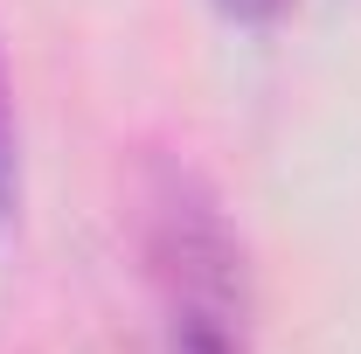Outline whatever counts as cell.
Returning <instances> with one entry per match:
<instances>
[{"mask_svg":"<svg viewBox=\"0 0 361 354\" xmlns=\"http://www.w3.org/2000/svg\"><path fill=\"white\" fill-rule=\"evenodd\" d=\"M21 209V133H14V97H7V63H0V222Z\"/></svg>","mask_w":361,"mask_h":354,"instance_id":"obj_3","label":"cell"},{"mask_svg":"<svg viewBox=\"0 0 361 354\" xmlns=\"http://www.w3.org/2000/svg\"><path fill=\"white\" fill-rule=\"evenodd\" d=\"M216 7H223L236 28H271V21H278L292 0H216Z\"/></svg>","mask_w":361,"mask_h":354,"instance_id":"obj_4","label":"cell"},{"mask_svg":"<svg viewBox=\"0 0 361 354\" xmlns=\"http://www.w3.org/2000/svg\"><path fill=\"white\" fill-rule=\"evenodd\" d=\"M153 257L174 278V292H180L188 312H229L236 250H229V229L216 216V202L188 174H167L160 195H153Z\"/></svg>","mask_w":361,"mask_h":354,"instance_id":"obj_1","label":"cell"},{"mask_svg":"<svg viewBox=\"0 0 361 354\" xmlns=\"http://www.w3.org/2000/svg\"><path fill=\"white\" fill-rule=\"evenodd\" d=\"M174 354H243L229 334V312H174Z\"/></svg>","mask_w":361,"mask_h":354,"instance_id":"obj_2","label":"cell"}]
</instances>
